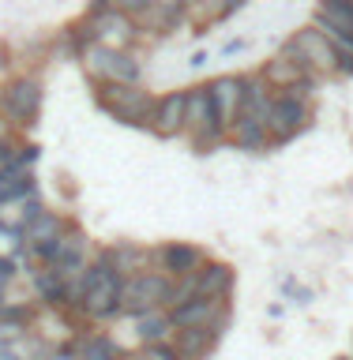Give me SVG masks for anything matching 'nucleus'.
Here are the masks:
<instances>
[{
  "mask_svg": "<svg viewBox=\"0 0 353 360\" xmlns=\"http://www.w3.org/2000/svg\"><path fill=\"white\" fill-rule=\"evenodd\" d=\"M83 304H79V319L87 323H109V319H120V285L124 278L113 270V255H109V244L106 248H94V259L90 266L83 270Z\"/></svg>",
  "mask_w": 353,
  "mask_h": 360,
  "instance_id": "nucleus-1",
  "label": "nucleus"
},
{
  "mask_svg": "<svg viewBox=\"0 0 353 360\" xmlns=\"http://www.w3.org/2000/svg\"><path fill=\"white\" fill-rule=\"evenodd\" d=\"M94 105L113 117L117 124L128 128H151V109H154V94L143 83H106L94 86Z\"/></svg>",
  "mask_w": 353,
  "mask_h": 360,
  "instance_id": "nucleus-2",
  "label": "nucleus"
},
{
  "mask_svg": "<svg viewBox=\"0 0 353 360\" xmlns=\"http://www.w3.org/2000/svg\"><path fill=\"white\" fill-rule=\"evenodd\" d=\"M185 135L192 139L199 154L218 150L225 143V124L218 120V109H214V98L207 83L203 86H188V105H185Z\"/></svg>",
  "mask_w": 353,
  "mask_h": 360,
  "instance_id": "nucleus-3",
  "label": "nucleus"
},
{
  "mask_svg": "<svg viewBox=\"0 0 353 360\" xmlns=\"http://www.w3.org/2000/svg\"><path fill=\"white\" fill-rule=\"evenodd\" d=\"M42 105H45V90H42L38 75L16 72L4 86H0V117H4L11 128H30V124L42 117Z\"/></svg>",
  "mask_w": 353,
  "mask_h": 360,
  "instance_id": "nucleus-4",
  "label": "nucleus"
},
{
  "mask_svg": "<svg viewBox=\"0 0 353 360\" xmlns=\"http://www.w3.org/2000/svg\"><path fill=\"white\" fill-rule=\"evenodd\" d=\"M87 79L94 86L106 83H143V60L135 53H120V49H106V45H90L79 56Z\"/></svg>",
  "mask_w": 353,
  "mask_h": 360,
  "instance_id": "nucleus-5",
  "label": "nucleus"
},
{
  "mask_svg": "<svg viewBox=\"0 0 353 360\" xmlns=\"http://www.w3.org/2000/svg\"><path fill=\"white\" fill-rule=\"evenodd\" d=\"M169 289H173V278L158 274V270L124 278V285H120V315L140 319V315H147V311H166L169 308Z\"/></svg>",
  "mask_w": 353,
  "mask_h": 360,
  "instance_id": "nucleus-6",
  "label": "nucleus"
},
{
  "mask_svg": "<svg viewBox=\"0 0 353 360\" xmlns=\"http://www.w3.org/2000/svg\"><path fill=\"white\" fill-rule=\"evenodd\" d=\"M309 124H312V101L293 98V94H275V101H271V109L264 117L271 146L293 143L301 131H309Z\"/></svg>",
  "mask_w": 353,
  "mask_h": 360,
  "instance_id": "nucleus-7",
  "label": "nucleus"
},
{
  "mask_svg": "<svg viewBox=\"0 0 353 360\" xmlns=\"http://www.w3.org/2000/svg\"><path fill=\"white\" fill-rule=\"evenodd\" d=\"M282 53L293 56V60H301L316 79H320V75H335L338 79V60H342V56L335 53V45L327 41L316 27H301L286 45H282Z\"/></svg>",
  "mask_w": 353,
  "mask_h": 360,
  "instance_id": "nucleus-8",
  "label": "nucleus"
},
{
  "mask_svg": "<svg viewBox=\"0 0 353 360\" xmlns=\"http://www.w3.org/2000/svg\"><path fill=\"white\" fill-rule=\"evenodd\" d=\"M207 252L196 244H185V240H166V244H158L154 248V270L158 274H166V278H192V274H199V266L207 263Z\"/></svg>",
  "mask_w": 353,
  "mask_h": 360,
  "instance_id": "nucleus-9",
  "label": "nucleus"
},
{
  "mask_svg": "<svg viewBox=\"0 0 353 360\" xmlns=\"http://www.w3.org/2000/svg\"><path fill=\"white\" fill-rule=\"evenodd\" d=\"M90 30H94V45H106V49H120V53H132V45L143 41L140 34V22L120 15L117 8L106 11L101 19H90Z\"/></svg>",
  "mask_w": 353,
  "mask_h": 360,
  "instance_id": "nucleus-10",
  "label": "nucleus"
},
{
  "mask_svg": "<svg viewBox=\"0 0 353 360\" xmlns=\"http://www.w3.org/2000/svg\"><path fill=\"white\" fill-rule=\"evenodd\" d=\"M185 105H188V90H169V94H158L154 98V109H151V128L158 139H177L185 135Z\"/></svg>",
  "mask_w": 353,
  "mask_h": 360,
  "instance_id": "nucleus-11",
  "label": "nucleus"
},
{
  "mask_svg": "<svg viewBox=\"0 0 353 360\" xmlns=\"http://www.w3.org/2000/svg\"><path fill=\"white\" fill-rule=\"evenodd\" d=\"M259 75H264V83L275 90V94H286V90H293V86H301V83H309V79H316L301 60H293V56H286L282 49L271 56L264 68H259Z\"/></svg>",
  "mask_w": 353,
  "mask_h": 360,
  "instance_id": "nucleus-12",
  "label": "nucleus"
},
{
  "mask_svg": "<svg viewBox=\"0 0 353 360\" xmlns=\"http://www.w3.org/2000/svg\"><path fill=\"white\" fill-rule=\"evenodd\" d=\"M237 289V270L222 259H207L196 274V297H207V300H230Z\"/></svg>",
  "mask_w": 353,
  "mask_h": 360,
  "instance_id": "nucleus-13",
  "label": "nucleus"
},
{
  "mask_svg": "<svg viewBox=\"0 0 353 360\" xmlns=\"http://www.w3.org/2000/svg\"><path fill=\"white\" fill-rule=\"evenodd\" d=\"M72 349L79 360H128V349L109 330H79L72 338Z\"/></svg>",
  "mask_w": 353,
  "mask_h": 360,
  "instance_id": "nucleus-14",
  "label": "nucleus"
},
{
  "mask_svg": "<svg viewBox=\"0 0 353 360\" xmlns=\"http://www.w3.org/2000/svg\"><path fill=\"white\" fill-rule=\"evenodd\" d=\"M109 255H113V270H117L120 278H135V274L154 270V248L117 240V244H109Z\"/></svg>",
  "mask_w": 353,
  "mask_h": 360,
  "instance_id": "nucleus-15",
  "label": "nucleus"
},
{
  "mask_svg": "<svg viewBox=\"0 0 353 360\" xmlns=\"http://www.w3.org/2000/svg\"><path fill=\"white\" fill-rule=\"evenodd\" d=\"M207 90L214 98V109H218V120L230 131V124L241 117V75H214Z\"/></svg>",
  "mask_w": 353,
  "mask_h": 360,
  "instance_id": "nucleus-16",
  "label": "nucleus"
},
{
  "mask_svg": "<svg viewBox=\"0 0 353 360\" xmlns=\"http://www.w3.org/2000/svg\"><path fill=\"white\" fill-rule=\"evenodd\" d=\"M222 338H214L207 326H185V330H173V345L180 360H211L214 349H218Z\"/></svg>",
  "mask_w": 353,
  "mask_h": 360,
  "instance_id": "nucleus-17",
  "label": "nucleus"
},
{
  "mask_svg": "<svg viewBox=\"0 0 353 360\" xmlns=\"http://www.w3.org/2000/svg\"><path fill=\"white\" fill-rule=\"evenodd\" d=\"M225 143H233L237 150H248V154H264L267 146H271L264 120H259V117H248V112H241V117L230 124V131H225Z\"/></svg>",
  "mask_w": 353,
  "mask_h": 360,
  "instance_id": "nucleus-18",
  "label": "nucleus"
},
{
  "mask_svg": "<svg viewBox=\"0 0 353 360\" xmlns=\"http://www.w3.org/2000/svg\"><path fill=\"white\" fill-rule=\"evenodd\" d=\"M271 101H275V90L264 83V75H259V72L241 75V112L264 120L267 109H271Z\"/></svg>",
  "mask_w": 353,
  "mask_h": 360,
  "instance_id": "nucleus-19",
  "label": "nucleus"
},
{
  "mask_svg": "<svg viewBox=\"0 0 353 360\" xmlns=\"http://www.w3.org/2000/svg\"><path fill=\"white\" fill-rule=\"evenodd\" d=\"M135 342L140 345H158V342H173V323L166 311H147L140 319H132Z\"/></svg>",
  "mask_w": 353,
  "mask_h": 360,
  "instance_id": "nucleus-20",
  "label": "nucleus"
},
{
  "mask_svg": "<svg viewBox=\"0 0 353 360\" xmlns=\"http://www.w3.org/2000/svg\"><path fill=\"white\" fill-rule=\"evenodd\" d=\"M68 225H72V218L68 214H61V210H45L34 225H27V244L30 248H38V244H49V240H61V236L68 233Z\"/></svg>",
  "mask_w": 353,
  "mask_h": 360,
  "instance_id": "nucleus-21",
  "label": "nucleus"
},
{
  "mask_svg": "<svg viewBox=\"0 0 353 360\" xmlns=\"http://www.w3.org/2000/svg\"><path fill=\"white\" fill-rule=\"evenodd\" d=\"M180 22H188L185 11H166V8L151 4V11L140 19V34L143 38H169V34H177Z\"/></svg>",
  "mask_w": 353,
  "mask_h": 360,
  "instance_id": "nucleus-22",
  "label": "nucleus"
},
{
  "mask_svg": "<svg viewBox=\"0 0 353 360\" xmlns=\"http://www.w3.org/2000/svg\"><path fill=\"white\" fill-rule=\"evenodd\" d=\"M316 15L331 27H342V30H353V0H320Z\"/></svg>",
  "mask_w": 353,
  "mask_h": 360,
  "instance_id": "nucleus-23",
  "label": "nucleus"
},
{
  "mask_svg": "<svg viewBox=\"0 0 353 360\" xmlns=\"http://www.w3.org/2000/svg\"><path fill=\"white\" fill-rule=\"evenodd\" d=\"M185 19L192 27L222 22V0H185Z\"/></svg>",
  "mask_w": 353,
  "mask_h": 360,
  "instance_id": "nucleus-24",
  "label": "nucleus"
},
{
  "mask_svg": "<svg viewBox=\"0 0 353 360\" xmlns=\"http://www.w3.org/2000/svg\"><path fill=\"white\" fill-rule=\"evenodd\" d=\"M38 158H42V146L38 143H23L19 154H16V165L8 169V176H30V169L38 165Z\"/></svg>",
  "mask_w": 353,
  "mask_h": 360,
  "instance_id": "nucleus-25",
  "label": "nucleus"
},
{
  "mask_svg": "<svg viewBox=\"0 0 353 360\" xmlns=\"http://www.w3.org/2000/svg\"><path fill=\"white\" fill-rule=\"evenodd\" d=\"M42 214H45V202H42L38 195H34V199H23V202H19V218H16V225H19L23 233H27V225H34V221L42 218Z\"/></svg>",
  "mask_w": 353,
  "mask_h": 360,
  "instance_id": "nucleus-26",
  "label": "nucleus"
},
{
  "mask_svg": "<svg viewBox=\"0 0 353 360\" xmlns=\"http://www.w3.org/2000/svg\"><path fill=\"white\" fill-rule=\"evenodd\" d=\"M132 360H180V356L169 342H158V345H140V353H132Z\"/></svg>",
  "mask_w": 353,
  "mask_h": 360,
  "instance_id": "nucleus-27",
  "label": "nucleus"
},
{
  "mask_svg": "<svg viewBox=\"0 0 353 360\" xmlns=\"http://www.w3.org/2000/svg\"><path fill=\"white\" fill-rule=\"evenodd\" d=\"M151 4H154V0H113V8H117L120 15L135 19V22H140V19L147 15V11H151Z\"/></svg>",
  "mask_w": 353,
  "mask_h": 360,
  "instance_id": "nucleus-28",
  "label": "nucleus"
},
{
  "mask_svg": "<svg viewBox=\"0 0 353 360\" xmlns=\"http://www.w3.org/2000/svg\"><path fill=\"white\" fill-rule=\"evenodd\" d=\"M19 139L16 135H4V139H0V173H8L11 165H16V154H19Z\"/></svg>",
  "mask_w": 353,
  "mask_h": 360,
  "instance_id": "nucleus-29",
  "label": "nucleus"
},
{
  "mask_svg": "<svg viewBox=\"0 0 353 360\" xmlns=\"http://www.w3.org/2000/svg\"><path fill=\"white\" fill-rule=\"evenodd\" d=\"M19 274H23V266L16 263V259H11V255H0V292H4Z\"/></svg>",
  "mask_w": 353,
  "mask_h": 360,
  "instance_id": "nucleus-30",
  "label": "nucleus"
},
{
  "mask_svg": "<svg viewBox=\"0 0 353 360\" xmlns=\"http://www.w3.org/2000/svg\"><path fill=\"white\" fill-rule=\"evenodd\" d=\"M282 289H286L290 297H293V304H309V300H312V289L297 285V281H293V278H286V285H282Z\"/></svg>",
  "mask_w": 353,
  "mask_h": 360,
  "instance_id": "nucleus-31",
  "label": "nucleus"
},
{
  "mask_svg": "<svg viewBox=\"0 0 353 360\" xmlns=\"http://www.w3.org/2000/svg\"><path fill=\"white\" fill-rule=\"evenodd\" d=\"M106 11H113V0H87V11H83V19H101Z\"/></svg>",
  "mask_w": 353,
  "mask_h": 360,
  "instance_id": "nucleus-32",
  "label": "nucleus"
},
{
  "mask_svg": "<svg viewBox=\"0 0 353 360\" xmlns=\"http://www.w3.org/2000/svg\"><path fill=\"white\" fill-rule=\"evenodd\" d=\"M0 360H30V356L23 349V342H8V345H0Z\"/></svg>",
  "mask_w": 353,
  "mask_h": 360,
  "instance_id": "nucleus-33",
  "label": "nucleus"
},
{
  "mask_svg": "<svg viewBox=\"0 0 353 360\" xmlns=\"http://www.w3.org/2000/svg\"><path fill=\"white\" fill-rule=\"evenodd\" d=\"M45 360H79V356H75L72 342H61V345H53V353L45 356Z\"/></svg>",
  "mask_w": 353,
  "mask_h": 360,
  "instance_id": "nucleus-34",
  "label": "nucleus"
},
{
  "mask_svg": "<svg viewBox=\"0 0 353 360\" xmlns=\"http://www.w3.org/2000/svg\"><path fill=\"white\" fill-rule=\"evenodd\" d=\"M248 4V0H222V19H230V15H237Z\"/></svg>",
  "mask_w": 353,
  "mask_h": 360,
  "instance_id": "nucleus-35",
  "label": "nucleus"
},
{
  "mask_svg": "<svg viewBox=\"0 0 353 360\" xmlns=\"http://www.w3.org/2000/svg\"><path fill=\"white\" fill-rule=\"evenodd\" d=\"M338 79H353V56H342V60H338Z\"/></svg>",
  "mask_w": 353,
  "mask_h": 360,
  "instance_id": "nucleus-36",
  "label": "nucleus"
},
{
  "mask_svg": "<svg viewBox=\"0 0 353 360\" xmlns=\"http://www.w3.org/2000/svg\"><path fill=\"white\" fill-rule=\"evenodd\" d=\"M158 8H166V11H185V0H154Z\"/></svg>",
  "mask_w": 353,
  "mask_h": 360,
  "instance_id": "nucleus-37",
  "label": "nucleus"
},
{
  "mask_svg": "<svg viewBox=\"0 0 353 360\" xmlns=\"http://www.w3.org/2000/svg\"><path fill=\"white\" fill-rule=\"evenodd\" d=\"M241 49H244V41H241V38H237V41H225V49H222V53H225V56H230V53H241Z\"/></svg>",
  "mask_w": 353,
  "mask_h": 360,
  "instance_id": "nucleus-38",
  "label": "nucleus"
},
{
  "mask_svg": "<svg viewBox=\"0 0 353 360\" xmlns=\"http://www.w3.org/2000/svg\"><path fill=\"white\" fill-rule=\"evenodd\" d=\"M207 60H211V56H207V53H196V56H192V60H188V64H192V68H203V64H207Z\"/></svg>",
  "mask_w": 353,
  "mask_h": 360,
  "instance_id": "nucleus-39",
  "label": "nucleus"
},
{
  "mask_svg": "<svg viewBox=\"0 0 353 360\" xmlns=\"http://www.w3.org/2000/svg\"><path fill=\"white\" fill-rule=\"evenodd\" d=\"M0 236H4V221H0Z\"/></svg>",
  "mask_w": 353,
  "mask_h": 360,
  "instance_id": "nucleus-40",
  "label": "nucleus"
},
{
  "mask_svg": "<svg viewBox=\"0 0 353 360\" xmlns=\"http://www.w3.org/2000/svg\"><path fill=\"white\" fill-rule=\"evenodd\" d=\"M335 360H349V356H335Z\"/></svg>",
  "mask_w": 353,
  "mask_h": 360,
  "instance_id": "nucleus-41",
  "label": "nucleus"
},
{
  "mask_svg": "<svg viewBox=\"0 0 353 360\" xmlns=\"http://www.w3.org/2000/svg\"><path fill=\"white\" fill-rule=\"evenodd\" d=\"M0 304H4V292H0Z\"/></svg>",
  "mask_w": 353,
  "mask_h": 360,
  "instance_id": "nucleus-42",
  "label": "nucleus"
},
{
  "mask_svg": "<svg viewBox=\"0 0 353 360\" xmlns=\"http://www.w3.org/2000/svg\"><path fill=\"white\" fill-rule=\"evenodd\" d=\"M128 360H132V353H128Z\"/></svg>",
  "mask_w": 353,
  "mask_h": 360,
  "instance_id": "nucleus-43",
  "label": "nucleus"
}]
</instances>
